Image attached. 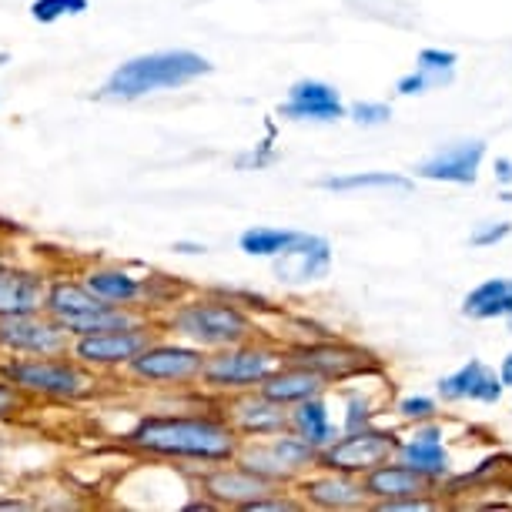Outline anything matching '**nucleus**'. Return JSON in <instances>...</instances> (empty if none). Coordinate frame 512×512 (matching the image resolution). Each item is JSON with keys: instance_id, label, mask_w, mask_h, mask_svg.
Returning <instances> with one entry per match:
<instances>
[{"instance_id": "1", "label": "nucleus", "mask_w": 512, "mask_h": 512, "mask_svg": "<svg viewBox=\"0 0 512 512\" xmlns=\"http://www.w3.org/2000/svg\"><path fill=\"white\" fill-rule=\"evenodd\" d=\"M124 439L141 456L191 462V466L231 462L241 446L225 415H141Z\"/></svg>"}, {"instance_id": "2", "label": "nucleus", "mask_w": 512, "mask_h": 512, "mask_svg": "<svg viewBox=\"0 0 512 512\" xmlns=\"http://www.w3.org/2000/svg\"><path fill=\"white\" fill-rule=\"evenodd\" d=\"M215 64L198 51H151L128 57L108 74L101 88V98L111 101H141L161 91H178L185 84H195L198 77H208Z\"/></svg>"}, {"instance_id": "3", "label": "nucleus", "mask_w": 512, "mask_h": 512, "mask_svg": "<svg viewBox=\"0 0 512 512\" xmlns=\"http://www.w3.org/2000/svg\"><path fill=\"white\" fill-rule=\"evenodd\" d=\"M161 325L175 332L181 342L198 345L205 352L225 349V345L245 342V338L255 335V325L245 315V308L225 295H195L171 302Z\"/></svg>"}, {"instance_id": "4", "label": "nucleus", "mask_w": 512, "mask_h": 512, "mask_svg": "<svg viewBox=\"0 0 512 512\" xmlns=\"http://www.w3.org/2000/svg\"><path fill=\"white\" fill-rule=\"evenodd\" d=\"M0 375L11 385H17L27 399L47 402H81L98 389V372L81 365L71 352L7 355L0 362Z\"/></svg>"}, {"instance_id": "5", "label": "nucleus", "mask_w": 512, "mask_h": 512, "mask_svg": "<svg viewBox=\"0 0 512 512\" xmlns=\"http://www.w3.org/2000/svg\"><path fill=\"white\" fill-rule=\"evenodd\" d=\"M44 312L57 318V322L71 332V338L104 332V328H118V325L138 322V318L148 315V312H138V308H118V305L101 302L81 278H67V275L47 282Z\"/></svg>"}, {"instance_id": "6", "label": "nucleus", "mask_w": 512, "mask_h": 512, "mask_svg": "<svg viewBox=\"0 0 512 512\" xmlns=\"http://www.w3.org/2000/svg\"><path fill=\"white\" fill-rule=\"evenodd\" d=\"M278 365H282V355L245 338V342L208 352L198 382L211 392H248L258 389Z\"/></svg>"}, {"instance_id": "7", "label": "nucleus", "mask_w": 512, "mask_h": 512, "mask_svg": "<svg viewBox=\"0 0 512 512\" xmlns=\"http://www.w3.org/2000/svg\"><path fill=\"white\" fill-rule=\"evenodd\" d=\"M158 335H161L158 322L144 315L138 322L71 338V355L94 372H114V369H124V365H128L144 345H151Z\"/></svg>"}, {"instance_id": "8", "label": "nucleus", "mask_w": 512, "mask_h": 512, "mask_svg": "<svg viewBox=\"0 0 512 512\" xmlns=\"http://www.w3.org/2000/svg\"><path fill=\"white\" fill-rule=\"evenodd\" d=\"M205 349L188 342H164L158 335L151 345L134 355L124 365V372L134 382H148V385H195L201 379V365H205Z\"/></svg>"}, {"instance_id": "9", "label": "nucleus", "mask_w": 512, "mask_h": 512, "mask_svg": "<svg viewBox=\"0 0 512 512\" xmlns=\"http://www.w3.org/2000/svg\"><path fill=\"white\" fill-rule=\"evenodd\" d=\"M0 352L4 355H61L71 352V332L47 312L0 318Z\"/></svg>"}, {"instance_id": "10", "label": "nucleus", "mask_w": 512, "mask_h": 512, "mask_svg": "<svg viewBox=\"0 0 512 512\" xmlns=\"http://www.w3.org/2000/svg\"><path fill=\"white\" fill-rule=\"evenodd\" d=\"M395 446H399V442H395L392 436L362 425V429H349V436H342V439L335 436L325 449H318V462L332 472L355 476V472L375 469L379 462H389Z\"/></svg>"}, {"instance_id": "11", "label": "nucleus", "mask_w": 512, "mask_h": 512, "mask_svg": "<svg viewBox=\"0 0 512 512\" xmlns=\"http://www.w3.org/2000/svg\"><path fill=\"white\" fill-rule=\"evenodd\" d=\"M81 282L88 285L101 302L118 305V308L148 312V302L161 305V298L151 292L158 278H141L124 265H91L81 272Z\"/></svg>"}, {"instance_id": "12", "label": "nucleus", "mask_w": 512, "mask_h": 512, "mask_svg": "<svg viewBox=\"0 0 512 512\" xmlns=\"http://www.w3.org/2000/svg\"><path fill=\"white\" fill-rule=\"evenodd\" d=\"M201 492H205L215 506L245 509L251 499L265 496V492H275V482L251 472L248 466H241L238 459H231V462H218V466H205Z\"/></svg>"}, {"instance_id": "13", "label": "nucleus", "mask_w": 512, "mask_h": 512, "mask_svg": "<svg viewBox=\"0 0 512 512\" xmlns=\"http://www.w3.org/2000/svg\"><path fill=\"white\" fill-rule=\"evenodd\" d=\"M275 275L285 285H308L328 275L332 268V248L318 235H298L292 245L275 255Z\"/></svg>"}, {"instance_id": "14", "label": "nucleus", "mask_w": 512, "mask_h": 512, "mask_svg": "<svg viewBox=\"0 0 512 512\" xmlns=\"http://www.w3.org/2000/svg\"><path fill=\"white\" fill-rule=\"evenodd\" d=\"M278 114L288 121H318V124H332L338 118H345V104L338 98V91L325 81H295L288 88V98L282 101Z\"/></svg>"}, {"instance_id": "15", "label": "nucleus", "mask_w": 512, "mask_h": 512, "mask_svg": "<svg viewBox=\"0 0 512 512\" xmlns=\"http://www.w3.org/2000/svg\"><path fill=\"white\" fill-rule=\"evenodd\" d=\"M47 275L21 265H0V318L44 312Z\"/></svg>"}, {"instance_id": "16", "label": "nucleus", "mask_w": 512, "mask_h": 512, "mask_svg": "<svg viewBox=\"0 0 512 512\" xmlns=\"http://www.w3.org/2000/svg\"><path fill=\"white\" fill-rule=\"evenodd\" d=\"M486 154L482 141H456L449 148L436 151L432 158H425L415 175L429 178V181H452V185H472L479 171V161Z\"/></svg>"}, {"instance_id": "17", "label": "nucleus", "mask_w": 512, "mask_h": 512, "mask_svg": "<svg viewBox=\"0 0 512 512\" xmlns=\"http://www.w3.org/2000/svg\"><path fill=\"white\" fill-rule=\"evenodd\" d=\"M225 419L238 436H272V432L288 429L285 405L258 395H241V399L225 405Z\"/></svg>"}, {"instance_id": "18", "label": "nucleus", "mask_w": 512, "mask_h": 512, "mask_svg": "<svg viewBox=\"0 0 512 512\" xmlns=\"http://www.w3.org/2000/svg\"><path fill=\"white\" fill-rule=\"evenodd\" d=\"M322 375H315L312 369H305V365H288V369H278L268 375V379L258 385V392L265 395V399H272L278 405H295L302 399H312V395L322 392Z\"/></svg>"}, {"instance_id": "19", "label": "nucleus", "mask_w": 512, "mask_h": 512, "mask_svg": "<svg viewBox=\"0 0 512 512\" xmlns=\"http://www.w3.org/2000/svg\"><path fill=\"white\" fill-rule=\"evenodd\" d=\"M442 399H476V402H499L502 382L496 379V372H489L482 362L462 365L456 375L439 382Z\"/></svg>"}, {"instance_id": "20", "label": "nucleus", "mask_w": 512, "mask_h": 512, "mask_svg": "<svg viewBox=\"0 0 512 512\" xmlns=\"http://www.w3.org/2000/svg\"><path fill=\"white\" fill-rule=\"evenodd\" d=\"M402 466L415 469L419 476H446L449 472V456L439 442V429H422L412 439H405L395 446Z\"/></svg>"}, {"instance_id": "21", "label": "nucleus", "mask_w": 512, "mask_h": 512, "mask_svg": "<svg viewBox=\"0 0 512 512\" xmlns=\"http://www.w3.org/2000/svg\"><path fill=\"white\" fill-rule=\"evenodd\" d=\"M422 479L415 469L409 466H389V462H379L375 469L365 472V496L375 499H402V496H419L422 492Z\"/></svg>"}, {"instance_id": "22", "label": "nucleus", "mask_w": 512, "mask_h": 512, "mask_svg": "<svg viewBox=\"0 0 512 512\" xmlns=\"http://www.w3.org/2000/svg\"><path fill=\"white\" fill-rule=\"evenodd\" d=\"M288 425H292L295 436H302L308 446H315V449H325L328 442L335 439V425L328 419V409L318 395L295 402V409L288 412Z\"/></svg>"}, {"instance_id": "23", "label": "nucleus", "mask_w": 512, "mask_h": 512, "mask_svg": "<svg viewBox=\"0 0 512 512\" xmlns=\"http://www.w3.org/2000/svg\"><path fill=\"white\" fill-rule=\"evenodd\" d=\"M305 492H308V499L322 509H352V506H362V499H365V486L362 482H352L345 472H332V476L305 482Z\"/></svg>"}, {"instance_id": "24", "label": "nucleus", "mask_w": 512, "mask_h": 512, "mask_svg": "<svg viewBox=\"0 0 512 512\" xmlns=\"http://www.w3.org/2000/svg\"><path fill=\"white\" fill-rule=\"evenodd\" d=\"M295 362L305 365V369H312L315 375H322V379H345V375H352V372L362 369L359 355L345 352V349H332V345H318V349H298Z\"/></svg>"}, {"instance_id": "25", "label": "nucleus", "mask_w": 512, "mask_h": 512, "mask_svg": "<svg viewBox=\"0 0 512 512\" xmlns=\"http://www.w3.org/2000/svg\"><path fill=\"white\" fill-rule=\"evenodd\" d=\"M462 312L469 318H499L512 312V282L509 278H492V282L479 285L476 292L466 295Z\"/></svg>"}, {"instance_id": "26", "label": "nucleus", "mask_w": 512, "mask_h": 512, "mask_svg": "<svg viewBox=\"0 0 512 512\" xmlns=\"http://www.w3.org/2000/svg\"><path fill=\"white\" fill-rule=\"evenodd\" d=\"M302 235V231H292V228H268V225H258V228H248L241 231L238 238V248L245 251L251 258H275L278 251H285L292 241Z\"/></svg>"}, {"instance_id": "27", "label": "nucleus", "mask_w": 512, "mask_h": 512, "mask_svg": "<svg viewBox=\"0 0 512 512\" xmlns=\"http://www.w3.org/2000/svg\"><path fill=\"white\" fill-rule=\"evenodd\" d=\"M322 188L325 191H359V188H399V191H409L412 181L409 178H399V175H389V171H362V175H335V178H325Z\"/></svg>"}, {"instance_id": "28", "label": "nucleus", "mask_w": 512, "mask_h": 512, "mask_svg": "<svg viewBox=\"0 0 512 512\" xmlns=\"http://www.w3.org/2000/svg\"><path fill=\"white\" fill-rule=\"evenodd\" d=\"M88 0H31V21L37 24H57L64 21V17H77L88 11Z\"/></svg>"}, {"instance_id": "29", "label": "nucleus", "mask_w": 512, "mask_h": 512, "mask_svg": "<svg viewBox=\"0 0 512 512\" xmlns=\"http://www.w3.org/2000/svg\"><path fill=\"white\" fill-rule=\"evenodd\" d=\"M452 77L449 74H432V71H422L415 67V74H405L399 81V94H422V91H432V88H442L449 84Z\"/></svg>"}, {"instance_id": "30", "label": "nucleus", "mask_w": 512, "mask_h": 512, "mask_svg": "<svg viewBox=\"0 0 512 512\" xmlns=\"http://www.w3.org/2000/svg\"><path fill=\"white\" fill-rule=\"evenodd\" d=\"M27 395L17 389V385H11L0 375V419H14V415H21V412H27Z\"/></svg>"}, {"instance_id": "31", "label": "nucleus", "mask_w": 512, "mask_h": 512, "mask_svg": "<svg viewBox=\"0 0 512 512\" xmlns=\"http://www.w3.org/2000/svg\"><path fill=\"white\" fill-rule=\"evenodd\" d=\"M349 114L359 124H365V128H372V124H385L392 118V108L389 104H382V101H359V104H352Z\"/></svg>"}, {"instance_id": "32", "label": "nucleus", "mask_w": 512, "mask_h": 512, "mask_svg": "<svg viewBox=\"0 0 512 512\" xmlns=\"http://www.w3.org/2000/svg\"><path fill=\"white\" fill-rule=\"evenodd\" d=\"M419 67L422 71H432V74H449L452 77V67H456V54L452 51H422L419 54Z\"/></svg>"}, {"instance_id": "33", "label": "nucleus", "mask_w": 512, "mask_h": 512, "mask_svg": "<svg viewBox=\"0 0 512 512\" xmlns=\"http://www.w3.org/2000/svg\"><path fill=\"white\" fill-rule=\"evenodd\" d=\"M399 412L405 415V419H425V415L436 412V402L425 399V395H415V399H402L399 402Z\"/></svg>"}, {"instance_id": "34", "label": "nucleus", "mask_w": 512, "mask_h": 512, "mask_svg": "<svg viewBox=\"0 0 512 512\" xmlns=\"http://www.w3.org/2000/svg\"><path fill=\"white\" fill-rule=\"evenodd\" d=\"M509 225H492V228H482V231H476L472 235V245H496V241H502L509 235Z\"/></svg>"}, {"instance_id": "35", "label": "nucleus", "mask_w": 512, "mask_h": 512, "mask_svg": "<svg viewBox=\"0 0 512 512\" xmlns=\"http://www.w3.org/2000/svg\"><path fill=\"white\" fill-rule=\"evenodd\" d=\"M175 251H181V255H205V245H201V241H175V245H171Z\"/></svg>"}, {"instance_id": "36", "label": "nucleus", "mask_w": 512, "mask_h": 512, "mask_svg": "<svg viewBox=\"0 0 512 512\" xmlns=\"http://www.w3.org/2000/svg\"><path fill=\"white\" fill-rule=\"evenodd\" d=\"M496 178L502 181V185H509V181H512V158H499L496 161Z\"/></svg>"}, {"instance_id": "37", "label": "nucleus", "mask_w": 512, "mask_h": 512, "mask_svg": "<svg viewBox=\"0 0 512 512\" xmlns=\"http://www.w3.org/2000/svg\"><path fill=\"white\" fill-rule=\"evenodd\" d=\"M499 382H502V385H512V355H509L506 362H502V375H499Z\"/></svg>"}, {"instance_id": "38", "label": "nucleus", "mask_w": 512, "mask_h": 512, "mask_svg": "<svg viewBox=\"0 0 512 512\" xmlns=\"http://www.w3.org/2000/svg\"><path fill=\"white\" fill-rule=\"evenodd\" d=\"M0 509H27V502H17V499H4V502H0Z\"/></svg>"}, {"instance_id": "39", "label": "nucleus", "mask_w": 512, "mask_h": 512, "mask_svg": "<svg viewBox=\"0 0 512 512\" xmlns=\"http://www.w3.org/2000/svg\"><path fill=\"white\" fill-rule=\"evenodd\" d=\"M4 61H7V54H4V51H0V64H4Z\"/></svg>"}, {"instance_id": "40", "label": "nucleus", "mask_w": 512, "mask_h": 512, "mask_svg": "<svg viewBox=\"0 0 512 512\" xmlns=\"http://www.w3.org/2000/svg\"><path fill=\"white\" fill-rule=\"evenodd\" d=\"M509 332H512V312H509Z\"/></svg>"}]
</instances>
